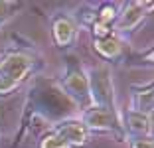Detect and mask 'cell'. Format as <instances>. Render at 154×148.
Instances as JSON below:
<instances>
[{
	"mask_svg": "<svg viewBox=\"0 0 154 148\" xmlns=\"http://www.w3.org/2000/svg\"><path fill=\"white\" fill-rule=\"evenodd\" d=\"M40 148H67V142L54 130V132H50V134H45L42 138Z\"/></svg>",
	"mask_w": 154,
	"mask_h": 148,
	"instance_id": "8fae6325",
	"label": "cell"
},
{
	"mask_svg": "<svg viewBox=\"0 0 154 148\" xmlns=\"http://www.w3.org/2000/svg\"><path fill=\"white\" fill-rule=\"evenodd\" d=\"M73 36H75V26H73L71 20L67 18H57L54 22V40L57 45L65 48V45L71 44Z\"/></svg>",
	"mask_w": 154,
	"mask_h": 148,
	"instance_id": "52a82bcc",
	"label": "cell"
},
{
	"mask_svg": "<svg viewBox=\"0 0 154 148\" xmlns=\"http://www.w3.org/2000/svg\"><path fill=\"white\" fill-rule=\"evenodd\" d=\"M127 122H128V128L136 134H148L150 132V115H142V113H136V111H131L127 117Z\"/></svg>",
	"mask_w": 154,
	"mask_h": 148,
	"instance_id": "ba28073f",
	"label": "cell"
},
{
	"mask_svg": "<svg viewBox=\"0 0 154 148\" xmlns=\"http://www.w3.org/2000/svg\"><path fill=\"white\" fill-rule=\"evenodd\" d=\"M131 148H154V144H152V140H150V138L140 136V138H134V140H132Z\"/></svg>",
	"mask_w": 154,
	"mask_h": 148,
	"instance_id": "4fadbf2b",
	"label": "cell"
},
{
	"mask_svg": "<svg viewBox=\"0 0 154 148\" xmlns=\"http://www.w3.org/2000/svg\"><path fill=\"white\" fill-rule=\"evenodd\" d=\"M95 49L103 57L111 59V57H117V55L121 54V44H119V40H115V38L109 36V38H103V40H97Z\"/></svg>",
	"mask_w": 154,
	"mask_h": 148,
	"instance_id": "9c48e42d",
	"label": "cell"
},
{
	"mask_svg": "<svg viewBox=\"0 0 154 148\" xmlns=\"http://www.w3.org/2000/svg\"><path fill=\"white\" fill-rule=\"evenodd\" d=\"M32 69V59L24 54H10L0 61V95H6L26 79Z\"/></svg>",
	"mask_w": 154,
	"mask_h": 148,
	"instance_id": "6da1fadb",
	"label": "cell"
},
{
	"mask_svg": "<svg viewBox=\"0 0 154 148\" xmlns=\"http://www.w3.org/2000/svg\"><path fill=\"white\" fill-rule=\"evenodd\" d=\"M115 18H117V10H115V6L105 4L103 8L99 10V16H97L95 22H101V24H105V26H111V22H113Z\"/></svg>",
	"mask_w": 154,
	"mask_h": 148,
	"instance_id": "7c38bea8",
	"label": "cell"
},
{
	"mask_svg": "<svg viewBox=\"0 0 154 148\" xmlns=\"http://www.w3.org/2000/svg\"><path fill=\"white\" fill-rule=\"evenodd\" d=\"M89 91H93L95 101H99V105L109 107L111 103V81L105 71H95L93 79H89Z\"/></svg>",
	"mask_w": 154,
	"mask_h": 148,
	"instance_id": "5b68a950",
	"label": "cell"
},
{
	"mask_svg": "<svg viewBox=\"0 0 154 148\" xmlns=\"http://www.w3.org/2000/svg\"><path fill=\"white\" fill-rule=\"evenodd\" d=\"M134 111L142 113V115H150L152 113V85H148V89L144 93L134 95Z\"/></svg>",
	"mask_w": 154,
	"mask_h": 148,
	"instance_id": "30bf717a",
	"label": "cell"
},
{
	"mask_svg": "<svg viewBox=\"0 0 154 148\" xmlns=\"http://www.w3.org/2000/svg\"><path fill=\"white\" fill-rule=\"evenodd\" d=\"M142 16H144V10H142L140 2H131V4L125 8V12L119 16L117 20V30L119 32H127L136 28L142 22Z\"/></svg>",
	"mask_w": 154,
	"mask_h": 148,
	"instance_id": "8992f818",
	"label": "cell"
},
{
	"mask_svg": "<svg viewBox=\"0 0 154 148\" xmlns=\"http://www.w3.org/2000/svg\"><path fill=\"white\" fill-rule=\"evenodd\" d=\"M83 126L85 128H93V130H115L117 128V117L111 107H103L97 105L93 109H87L83 115Z\"/></svg>",
	"mask_w": 154,
	"mask_h": 148,
	"instance_id": "7a4b0ae2",
	"label": "cell"
},
{
	"mask_svg": "<svg viewBox=\"0 0 154 148\" xmlns=\"http://www.w3.org/2000/svg\"><path fill=\"white\" fill-rule=\"evenodd\" d=\"M65 89L69 91V95H73L79 101H87L91 97L89 91V77L81 71V69H71L65 75Z\"/></svg>",
	"mask_w": 154,
	"mask_h": 148,
	"instance_id": "3957f363",
	"label": "cell"
},
{
	"mask_svg": "<svg viewBox=\"0 0 154 148\" xmlns=\"http://www.w3.org/2000/svg\"><path fill=\"white\" fill-rule=\"evenodd\" d=\"M55 132L67 142V146L69 144L81 146L87 142V128L83 126L81 121H63L61 125H57Z\"/></svg>",
	"mask_w": 154,
	"mask_h": 148,
	"instance_id": "277c9868",
	"label": "cell"
}]
</instances>
